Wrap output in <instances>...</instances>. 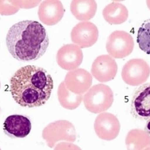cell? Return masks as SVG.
Listing matches in <instances>:
<instances>
[{"label": "cell", "instance_id": "8992f818", "mask_svg": "<svg viewBox=\"0 0 150 150\" xmlns=\"http://www.w3.org/2000/svg\"><path fill=\"white\" fill-rule=\"evenodd\" d=\"M149 77V65L142 59H133L128 61L122 70V78L128 85L137 86L142 85Z\"/></svg>", "mask_w": 150, "mask_h": 150}, {"label": "cell", "instance_id": "277c9868", "mask_svg": "<svg viewBox=\"0 0 150 150\" xmlns=\"http://www.w3.org/2000/svg\"><path fill=\"white\" fill-rule=\"evenodd\" d=\"M42 137L50 148L60 141L74 142L76 140L75 128L70 122L59 120L49 124L43 130Z\"/></svg>", "mask_w": 150, "mask_h": 150}, {"label": "cell", "instance_id": "e0dca14e", "mask_svg": "<svg viewBox=\"0 0 150 150\" xmlns=\"http://www.w3.org/2000/svg\"><path fill=\"white\" fill-rule=\"evenodd\" d=\"M58 100L62 107L68 110H74L83 100L82 95H77L68 90L65 83L62 82L58 88Z\"/></svg>", "mask_w": 150, "mask_h": 150}, {"label": "cell", "instance_id": "9c48e42d", "mask_svg": "<svg viewBox=\"0 0 150 150\" xmlns=\"http://www.w3.org/2000/svg\"><path fill=\"white\" fill-rule=\"evenodd\" d=\"M99 32L97 26L92 23L80 22L72 29L71 38L74 45L80 48L90 47L98 39Z\"/></svg>", "mask_w": 150, "mask_h": 150}, {"label": "cell", "instance_id": "7a4b0ae2", "mask_svg": "<svg viewBox=\"0 0 150 150\" xmlns=\"http://www.w3.org/2000/svg\"><path fill=\"white\" fill-rule=\"evenodd\" d=\"M49 44L45 28L35 21L17 23L9 29L6 35L9 53L21 62L39 59L46 53Z\"/></svg>", "mask_w": 150, "mask_h": 150}, {"label": "cell", "instance_id": "6da1fadb", "mask_svg": "<svg viewBox=\"0 0 150 150\" xmlns=\"http://www.w3.org/2000/svg\"><path fill=\"white\" fill-rule=\"evenodd\" d=\"M53 81L47 70L26 65L17 71L10 80V92L16 103L25 108L45 105L51 96Z\"/></svg>", "mask_w": 150, "mask_h": 150}, {"label": "cell", "instance_id": "5bb4252c", "mask_svg": "<svg viewBox=\"0 0 150 150\" xmlns=\"http://www.w3.org/2000/svg\"><path fill=\"white\" fill-rule=\"evenodd\" d=\"M32 129L29 119L22 115H11L6 118L3 124V131L11 138H24Z\"/></svg>", "mask_w": 150, "mask_h": 150}, {"label": "cell", "instance_id": "9a60e30c", "mask_svg": "<svg viewBox=\"0 0 150 150\" xmlns=\"http://www.w3.org/2000/svg\"><path fill=\"white\" fill-rule=\"evenodd\" d=\"M70 8L75 18L81 22H86L95 17L97 11V3L94 0H74Z\"/></svg>", "mask_w": 150, "mask_h": 150}, {"label": "cell", "instance_id": "2e32d148", "mask_svg": "<svg viewBox=\"0 0 150 150\" xmlns=\"http://www.w3.org/2000/svg\"><path fill=\"white\" fill-rule=\"evenodd\" d=\"M103 17L108 23L118 25L128 20V11L123 4L113 2L108 4L103 10Z\"/></svg>", "mask_w": 150, "mask_h": 150}, {"label": "cell", "instance_id": "ba28073f", "mask_svg": "<svg viewBox=\"0 0 150 150\" xmlns=\"http://www.w3.org/2000/svg\"><path fill=\"white\" fill-rule=\"evenodd\" d=\"M150 83L142 84L134 92L131 103V112L135 119L149 120Z\"/></svg>", "mask_w": 150, "mask_h": 150}, {"label": "cell", "instance_id": "4fadbf2b", "mask_svg": "<svg viewBox=\"0 0 150 150\" xmlns=\"http://www.w3.org/2000/svg\"><path fill=\"white\" fill-rule=\"evenodd\" d=\"M65 8L59 0L43 1L39 5L38 15L40 21L47 26H53L61 21L65 14Z\"/></svg>", "mask_w": 150, "mask_h": 150}, {"label": "cell", "instance_id": "7c38bea8", "mask_svg": "<svg viewBox=\"0 0 150 150\" xmlns=\"http://www.w3.org/2000/svg\"><path fill=\"white\" fill-rule=\"evenodd\" d=\"M64 83L68 90L77 95H83L92 86V76L84 69L77 68L67 73Z\"/></svg>", "mask_w": 150, "mask_h": 150}, {"label": "cell", "instance_id": "3957f363", "mask_svg": "<svg viewBox=\"0 0 150 150\" xmlns=\"http://www.w3.org/2000/svg\"><path fill=\"white\" fill-rule=\"evenodd\" d=\"M113 92L105 84L91 86L83 96V103L88 111L98 114L108 110L113 103Z\"/></svg>", "mask_w": 150, "mask_h": 150}, {"label": "cell", "instance_id": "5b68a950", "mask_svg": "<svg viewBox=\"0 0 150 150\" xmlns=\"http://www.w3.org/2000/svg\"><path fill=\"white\" fill-rule=\"evenodd\" d=\"M134 47L133 37L125 31L117 30L111 33L106 43V49L112 58L123 59L129 56Z\"/></svg>", "mask_w": 150, "mask_h": 150}, {"label": "cell", "instance_id": "ac0fdd59", "mask_svg": "<svg viewBox=\"0 0 150 150\" xmlns=\"http://www.w3.org/2000/svg\"><path fill=\"white\" fill-rule=\"evenodd\" d=\"M149 24V19H148V21L145 23H143L141 27L139 29L137 38L140 49L147 54L150 53Z\"/></svg>", "mask_w": 150, "mask_h": 150}, {"label": "cell", "instance_id": "52a82bcc", "mask_svg": "<svg viewBox=\"0 0 150 150\" xmlns=\"http://www.w3.org/2000/svg\"><path fill=\"white\" fill-rule=\"evenodd\" d=\"M96 134L101 140L110 141L116 138L120 131V123L115 115L110 112L98 113L94 123Z\"/></svg>", "mask_w": 150, "mask_h": 150}, {"label": "cell", "instance_id": "30bf717a", "mask_svg": "<svg viewBox=\"0 0 150 150\" xmlns=\"http://www.w3.org/2000/svg\"><path fill=\"white\" fill-rule=\"evenodd\" d=\"M118 71L116 62L109 55H101L94 60L92 65V76L101 83L111 81Z\"/></svg>", "mask_w": 150, "mask_h": 150}, {"label": "cell", "instance_id": "8fae6325", "mask_svg": "<svg viewBox=\"0 0 150 150\" xmlns=\"http://www.w3.org/2000/svg\"><path fill=\"white\" fill-rule=\"evenodd\" d=\"M83 59L82 50L74 44L64 45L56 53V62L59 66L70 71L77 69L81 65Z\"/></svg>", "mask_w": 150, "mask_h": 150}]
</instances>
